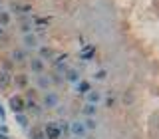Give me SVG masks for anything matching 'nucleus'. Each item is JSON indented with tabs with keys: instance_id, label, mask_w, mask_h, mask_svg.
<instances>
[{
	"instance_id": "obj_20",
	"label": "nucleus",
	"mask_w": 159,
	"mask_h": 139,
	"mask_svg": "<svg viewBox=\"0 0 159 139\" xmlns=\"http://www.w3.org/2000/svg\"><path fill=\"white\" fill-rule=\"evenodd\" d=\"M8 79H10V76H8V72H4V70H2V72H0V87H6L8 86Z\"/></svg>"
},
{
	"instance_id": "obj_17",
	"label": "nucleus",
	"mask_w": 159,
	"mask_h": 139,
	"mask_svg": "<svg viewBox=\"0 0 159 139\" xmlns=\"http://www.w3.org/2000/svg\"><path fill=\"white\" fill-rule=\"evenodd\" d=\"M12 60H14V62H24V60H26V52H24V50H14V52H12Z\"/></svg>"
},
{
	"instance_id": "obj_6",
	"label": "nucleus",
	"mask_w": 159,
	"mask_h": 139,
	"mask_svg": "<svg viewBox=\"0 0 159 139\" xmlns=\"http://www.w3.org/2000/svg\"><path fill=\"white\" fill-rule=\"evenodd\" d=\"M50 86H52V78L48 74H42V76L36 78V87L40 92H50Z\"/></svg>"
},
{
	"instance_id": "obj_9",
	"label": "nucleus",
	"mask_w": 159,
	"mask_h": 139,
	"mask_svg": "<svg viewBox=\"0 0 159 139\" xmlns=\"http://www.w3.org/2000/svg\"><path fill=\"white\" fill-rule=\"evenodd\" d=\"M26 109H30V111H34L32 115H42V103H38L36 99H26Z\"/></svg>"
},
{
	"instance_id": "obj_16",
	"label": "nucleus",
	"mask_w": 159,
	"mask_h": 139,
	"mask_svg": "<svg viewBox=\"0 0 159 139\" xmlns=\"http://www.w3.org/2000/svg\"><path fill=\"white\" fill-rule=\"evenodd\" d=\"M28 135H30V139H46L44 129H40V127H32V131H30Z\"/></svg>"
},
{
	"instance_id": "obj_13",
	"label": "nucleus",
	"mask_w": 159,
	"mask_h": 139,
	"mask_svg": "<svg viewBox=\"0 0 159 139\" xmlns=\"http://www.w3.org/2000/svg\"><path fill=\"white\" fill-rule=\"evenodd\" d=\"M14 119H16V123L22 129H28L30 127V121H28V115H26V113H14Z\"/></svg>"
},
{
	"instance_id": "obj_4",
	"label": "nucleus",
	"mask_w": 159,
	"mask_h": 139,
	"mask_svg": "<svg viewBox=\"0 0 159 139\" xmlns=\"http://www.w3.org/2000/svg\"><path fill=\"white\" fill-rule=\"evenodd\" d=\"M44 135H46V139H60L62 137V129H60L56 121H48L44 125Z\"/></svg>"
},
{
	"instance_id": "obj_15",
	"label": "nucleus",
	"mask_w": 159,
	"mask_h": 139,
	"mask_svg": "<svg viewBox=\"0 0 159 139\" xmlns=\"http://www.w3.org/2000/svg\"><path fill=\"white\" fill-rule=\"evenodd\" d=\"M12 22V16H10V12L8 10H0V26H8V24Z\"/></svg>"
},
{
	"instance_id": "obj_21",
	"label": "nucleus",
	"mask_w": 159,
	"mask_h": 139,
	"mask_svg": "<svg viewBox=\"0 0 159 139\" xmlns=\"http://www.w3.org/2000/svg\"><path fill=\"white\" fill-rule=\"evenodd\" d=\"M58 125H60V129H62V135H70V123L68 121H60Z\"/></svg>"
},
{
	"instance_id": "obj_23",
	"label": "nucleus",
	"mask_w": 159,
	"mask_h": 139,
	"mask_svg": "<svg viewBox=\"0 0 159 139\" xmlns=\"http://www.w3.org/2000/svg\"><path fill=\"white\" fill-rule=\"evenodd\" d=\"M0 139H10V137L6 135V133H2V131H0Z\"/></svg>"
},
{
	"instance_id": "obj_5",
	"label": "nucleus",
	"mask_w": 159,
	"mask_h": 139,
	"mask_svg": "<svg viewBox=\"0 0 159 139\" xmlns=\"http://www.w3.org/2000/svg\"><path fill=\"white\" fill-rule=\"evenodd\" d=\"M30 70H32V74H36V76H42L44 72H46V62H44L42 58H30Z\"/></svg>"
},
{
	"instance_id": "obj_19",
	"label": "nucleus",
	"mask_w": 159,
	"mask_h": 139,
	"mask_svg": "<svg viewBox=\"0 0 159 139\" xmlns=\"http://www.w3.org/2000/svg\"><path fill=\"white\" fill-rule=\"evenodd\" d=\"M78 92H82V93L92 92V87H89V82H82V79H80V82H78Z\"/></svg>"
},
{
	"instance_id": "obj_3",
	"label": "nucleus",
	"mask_w": 159,
	"mask_h": 139,
	"mask_svg": "<svg viewBox=\"0 0 159 139\" xmlns=\"http://www.w3.org/2000/svg\"><path fill=\"white\" fill-rule=\"evenodd\" d=\"M70 135L76 137V139H84L88 135V129H86V123L76 119V121H70Z\"/></svg>"
},
{
	"instance_id": "obj_10",
	"label": "nucleus",
	"mask_w": 159,
	"mask_h": 139,
	"mask_svg": "<svg viewBox=\"0 0 159 139\" xmlns=\"http://www.w3.org/2000/svg\"><path fill=\"white\" fill-rule=\"evenodd\" d=\"M64 82L78 83L80 82V72L78 70H66V72H64Z\"/></svg>"
},
{
	"instance_id": "obj_1",
	"label": "nucleus",
	"mask_w": 159,
	"mask_h": 139,
	"mask_svg": "<svg viewBox=\"0 0 159 139\" xmlns=\"http://www.w3.org/2000/svg\"><path fill=\"white\" fill-rule=\"evenodd\" d=\"M40 103H42L44 109H54L60 103V96L56 92H44V96L40 97Z\"/></svg>"
},
{
	"instance_id": "obj_11",
	"label": "nucleus",
	"mask_w": 159,
	"mask_h": 139,
	"mask_svg": "<svg viewBox=\"0 0 159 139\" xmlns=\"http://www.w3.org/2000/svg\"><path fill=\"white\" fill-rule=\"evenodd\" d=\"M54 56V50L50 48V46H40L38 48V58H42L44 62H46V60H50Z\"/></svg>"
},
{
	"instance_id": "obj_12",
	"label": "nucleus",
	"mask_w": 159,
	"mask_h": 139,
	"mask_svg": "<svg viewBox=\"0 0 159 139\" xmlns=\"http://www.w3.org/2000/svg\"><path fill=\"white\" fill-rule=\"evenodd\" d=\"M99 101H102V93H99V92H93V89H92V92L86 93V103H93V105H98Z\"/></svg>"
},
{
	"instance_id": "obj_7",
	"label": "nucleus",
	"mask_w": 159,
	"mask_h": 139,
	"mask_svg": "<svg viewBox=\"0 0 159 139\" xmlns=\"http://www.w3.org/2000/svg\"><path fill=\"white\" fill-rule=\"evenodd\" d=\"M24 48H26V50H36V48H40V46H38L36 34H32V32L24 34Z\"/></svg>"
},
{
	"instance_id": "obj_8",
	"label": "nucleus",
	"mask_w": 159,
	"mask_h": 139,
	"mask_svg": "<svg viewBox=\"0 0 159 139\" xmlns=\"http://www.w3.org/2000/svg\"><path fill=\"white\" fill-rule=\"evenodd\" d=\"M12 82H14V86H16V87H20V89H26V87H28L30 78L26 76V74H16V76L12 78Z\"/></svg>"
},
{
	"instance_id": "obj_25",
	"label": "nucleus",
	"mask_w": 159,
	"mask_h": 139,
	"mask_svg": "<svg viewBox=\"0 0 159 139\" xmlns=\"http://www.w3.org/2000/svg\"><path fill=\"white\" fill-rule=\"evenodd\" d=\"M0 2H2V0H0Z\"/></svg>"
},
{
	"instance_id": "obj_18",
	"label": "nucleus",
	"mask_w": 159,
	"mask_h": 139,
	"mask_svg": "<svg viewBox=\"0 0 159 139\" xmlns=\"http://www.w3.org/2000/svg\"><path fill=\"white\" fill-rule=\"evenodd\" d=\"M84 123H86V129H88V131H96V129H98V121L93 117H88Z\"/></svg>"
},
{
	"instance_id": "obj_2",
	"label": "nucleus",
	"mask_w": 159,
	"mask_h": 139,
	"mask_svg": "<svg viewBox=\"0 0 159 139\" xmlns=\"http://www.w3.org/2000/svg\"><path fill=\"white\" fill-rule=\"evenodd\" d=\"M8 105L12 109V113H24L26 111V97L16 93V96H12L8 99Z\"/></svg>"
},
{
	"instance_id": "obj_22",
	"label": "nucleus",
	"mask_w": 159,
	"mask_h": 139,
	"mask_svg": "<svg viewBox=\"0 0 159 139\" xmlns=\"http://www.w3.org/2000/svg\"><path fill=\"white\" fill-rule=\"evenodd\" d=\"M4 117H6V113H4V105L0 103V119H4Z\"/></svg>"
},
{
	"instance_id": "obj_24",
	"label": "nucleus",
	"mask_w": 159,
	"mask_h": 139,
	"mask_svg": "<svg viewBox=\"0 0 159 139\" xmlns=\"http://www.w3.org/2000/svg\"><path fill=\"white\" fill-rule=\"evenodd\" d=\"M2 34H4V32H2V26H0V38H2Z\"/></svg>"
},
{
	"instance_id": "obj_14",
	"label": "nucleus",
	"mask_w": 159,
	"mask_h": 139,
	"mask_svg": "<svg viewBox=\"0 0 159 139\" xmlns=\"http://www.w3.org/2000/svg\"><path fill=\"white\" fill-rule=\"evenodd\" d=\"M82 113L86 117H96V113H98V105H93V103H86V105L82 107Z\"/></svg>"
}]
</instances>
